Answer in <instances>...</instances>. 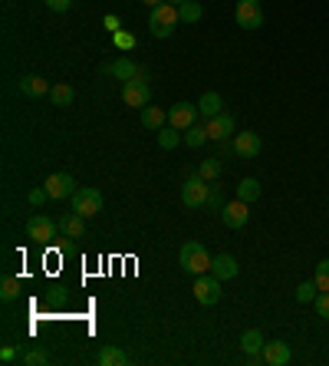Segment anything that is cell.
Returning <instances> with one entry per match:
<instances>
[{"instance_id":"1","label":"cell","mask_w":329,"mask_h":366,"mask_svg":"<svg viewBox=\"0 0 329 366\" xmlns=\"http://www.w3.org/2000/svg\"><path fill=\"white\" fill-rule=\"evenodd\" d=\"M178 264L181 270H188V274H207L211 270V264H214V258L207 254V248L201 241H185L178 251Z\"/></svg>"},{"instance_id":"2","label":"cell","mask_w":329,"mask_h":366,"mask_svg":"<svg viewBox=\"0 0 329 366\" xmlns=\"http://www.w3.org/2000/svg\"><path fill=\"white\" fill-rule=\"evenodd\" d=\"M178 23H181V17H178V7H175V4L165 0V4H158V7H151V13H149V33L151 37H158V40L171 37Z\"/></svg>"},{"instance_id":"3","label":"cell","mask_w":329,"mask_h":366,"mask_svg":"<svg viewBox=\"0 0 329 366\" xmlns=\"http://www.w3.org/2000/svg\"><path fill=\"white\" fill-rule=\"evenodd\" d=\"M207 198H211V182H204L201 175H191L181 182V205L185 208H207Z\"/></svg>"},{"instance_id":"4","label":"cell","mask_w":329,"mask_h":366,"mask_svg":"<svg viewBox=\"0 0 329 366\" xmlns=\"http://www.w3.org/2000/svg\"><path fill=\"white\" fill-rule=\"evenodd\" d=\"M103 195L96 192V188H76L73 192V212L76 215H83V218H93V215H99L103 212Z\"/></svg>"},{"instance_id":"5","label":"cell","mask_w":329,"mask_h":366,"mask_svg":"<svg viewBox=\"0 0 329 366\" xmlns=\"http://www.w3.org/2000/svg\"><path fill=\"white\" fill-rule=\"evenodd\" d=\"M234 20H237V27H241V30H260L263 27L260 0H237Z\"/></svg>"},{"instance_id":"6","label":"cell","mask_w":329,"mask_h":366,"mask_svg":"<svg viewBox=\"0 0 329 366\" xmlns=\"http://www.w3.org/2000/svg\"><path fill=\"white\" fill-rule=\"evenodd\" d=\"M195 300H197V304H204V307H214L217 300H221V280H217L211 270H207V274H197Z\"/></svg>"},{"instance_id":"7","label":"cell","mask_w":329,"mask_h":366,"mask_svg":"<svg viewBox=\"0 0 329 366\" xmlns=\"http://www.w3.org/2000/svg\"><path fill=\"white\" fill-rule=\"evenodd\" d=\"M59 231V222H50L47 215H33L27 222V238H33L37 244H50Z\"/></svg>"},{"instance_id":"8","label":"cell","mask_w":329,"mask_h":366,"mask_svg":"<svg viewBox=\"0 0 329 366\" xmlns=\"http://www.w3.org/2000/svg\"><path fill=\"white\" fill-rule=\"evenodd\" d=\"M139 63L135 59H129V57H119V59H112V63H103L99 67V73L103 76H115V79H122V83H132V79L139 76Z\"/></svg>"},{"instance_id":"9","label":"cell","mask_w":329,"mask_h":366,"mask_svg":"<svg viewBox=\"0 0 329 366\" xmlns=\"http://www.w3.org/2000/svg\"><path fill=\"white\" fill-rule=\"evenodd\" d=\"M122 103L125 106H135V109H145L151 103V86L149 83H139V79L122 83Z\"/></svg>"},{"instance_id":"10","label":"cell","mask_w":329,"mask_h":366,"mask_svg":"<svg viewBox=\"0 0 329 366\" xmlns=\"http://www.w3.org/2000/svg\"><path fill=\"white\" fill-rule=\"evenodd\" d=\"M43 188H47V195L53 198V202H59V198H73L76 182H73V175H69V172H53Z\"/></svg>"},{"instance_id":"11","label":"cell","mask_w":329,"mask_h":366,"mask_svg":"<svg viewBox=\"0 0 329 366\" xmlns=\"http://www.w3.org/2000/svg\"><path fill=\"white\" fill-rule=\"evenodd\" d=\"M197 116H201V113H197V103H178V106L168 109V122L175 125V129H181V132L191 129V125L197 122Z\"/></svg>"},{"instance_id":"12","label":"cell","mask_w":329,"mask_h":366,"mask_svg":"<svg viewBox=\"0 0 329 366\" xmlns=\"http://www.w3.org/2000/svg\"><path fill=\"white\" fill-rule=\"evenodd\" d=\"M260 149H263V142H260V135L257 132H237L234 135V155L237 159H257Z\"/></svg>"},{"instance_id":"13","label":"cell","mask_w":329,"mask_h":366,"mask_svg":"<svg viewBox=\"0 0 329 366\" xmlns=\"http://www.w3.org/2000/svg\"><path fill=\"white\" fill-rule=\"evenodd\" d=\"M234 116L231 113H221V116L214 119H204V129H207V139H214V142H221V139H231V132H234Z\"/></svg>"},{"instance_id":"14","label":"cell","mask_w":329,"mask_h":366,"mask_svg":"<svg viewBox=\"0 0 329 366\" xmlns=\"http://www.w3.org/2000/svg\"><path fill=\"white\" fill-rule=\"evenodd\" d=\"M221 218H224L227 228H244L247 218H250V212H247V202H227L224 208H221Z\"/></svg>"},{"instance_id":"15","label":"cell","mask_w":329,"mask_h":366,"mask_svg":"<svg viewBox=\"0 0 329 366\" xmlns=\"http://www.w3.org/2000/svg\"><path fill=\"white\" fill-rule=\"evenodd\" d=\"M263 363L267 366H287L290 363V347L283 340H270L263 343Z\"/></svg>"},{"instance_id":"16","label":"cell","mask_w":329,"mask_h":366,"mask_svg":"<svg viewBox=\"0 0 329 366\" xmlns=\"http://www.w3.org/2000/svg\"><path fill=\"white\" fill-rule=\"evenodd\" d=\"M263 343H267V340H263V333L260 330H244V333H241V347H244V353L250 360H263Z\"/></svg>"},{"instance_id":"17","label":"cell","mask_w":329,"mask_h":366,"mask_svg":"<svg viewBox=\"0 0 329 366\" xmlns=\"http://www.w3.org/2000/svg\"><path fill=\"white\" fill-rule=\"evenodd\" d=\"M17 86H20V93H23V96H30V99L47 96L50 89H53V86L47 83V79H43V76H33V73H30V76H20Z\"/></svg>"},{"instance_id":"18","label":"cell","mask_w":329,"mask_h":366,"mask_svg":"<svg viewBox=\"0 0 329 366\" xmlns=\"http://www.w3.org/2000/svg\"><path fill=\"white\" fill-rule=\"evenodd\" d=\"M237 261L231 258V254H217L214 258V264H211V274H214L217 280H231V278H237Z\"/></svg>"},{"instance_id":"19","label":"cell","mask_w":329,"mask_h":366,"mask_svg":"<svg viewBox=\"0 0 329 366\" xmlns=\"http://www.w3.org/2000/svg\"><path fill=\"white\" fill-rule=\"evenodd\" d=\"M221 106H224V99H221V93H204V96L197 99V113H201L204 119L221 116Z\"/></svg>"},{"instance_id":"20","label":"cell","mask_w":329,"mask_h":366,"mask_svg":"<svg viewBox=\"0 0 329 366\" xmlns=\"http://www.w3.org/2000/svg\"><path fill=\"white\" fill-rule=\"evenodd\" d=\"M59 231H63V238H83V231H86L83 215H76V212L63 215V218H59Z\"/></svg>"},{"instance_id":"21","label":"cell","mask_w":329,"mask_h":366,"mask_svg":"<svg viewBox=\"0 0 329 366\" xmlns=\"http://www.w3.org/2000/svg\"><path fill=\"white\" fill-rule=\"evenodd\" d=\"M96 360H99V366H125L129 363V353L119 347H103Z\"/></svg>"},{"instance_id":"22","label":"cell","mask_w":329,"mask_h":366,"mask_svg":"<svg viewBox=\"0 0 329 366\" xmlns=\"http://www.w3.org/2000/svg\"><path fill=\"white\" fill-rule=\"evenodd\" d=\"M165 119H168V113H161L158 106H145V109H142V125L151 129V132H158L161 125H165Z\"/></svg>"},{"instance_id":"23","label":"cell","mask_w":329,"mask_h":366,"mask_svg":"<svg viewBox=\"0 0 329 366\" xmlns=\"http://www.w3.org/2000/svg\"><path fill=\"white\" fill-rule=\"evenodd\" d=\"M178 17H181V23H197V20L204 17V7H201L197 0H185L178 7Z\"/></svg>"},{"instance_id":"24","label":"cell","mask_w":329,"mask_h":366,"mask_svg":"<svg viewBox=\"0 0 329 366\" xmlns=\"http://www.w3.org/2000/svg\"><path fill=\"white\" fill-rule=\"evenodd\" d=\"M237 198H241V202H257V198H260V182H257V178H244V182L237 185Z\"/></svg>"},{"instance_id":"25","label":"cell","mask_w":329,"mask_h":366,"mask_svg":"<svg viewBox=\"0 0 329 366\" xmlns=\"http://www.w3.org/2000/svg\"><path fill=\"white\" fill-rule=\"evenodd\" d=\"M73 99H76V93H73V86H66V83L50 89V103H53V106H73Z\"/></svg>"},{"instance_id":"26","label":"cell","mask_w":329,"mask_h":366,"mask_svg":"<svg viewBox=\"0 0 329 366\" xmlns=\"http://www.w3.org/2000/svg\"><path fill=\"white\" fill-rule=\"evenodd\" d=\"M20 360H23V366H43V363H50V350L30 347V350H23V353H20Z\"/></svg>"},{"instance_id":"27","label":"cell","mask_w":329,"mask_h":366,"mask_svg":"<svg viewBox=\"0 0 329 366\" xmlns=\"http://www.w3.org/2000/svg\"><path fill=\"white\" fill-rule=\"evenodd\" d=\"M181 139H185V135H181V129H175V125H168V129L161 125V129H158V145H161V149H175Z\"/></svg>"},{"instance_id":"28","label":"cell","mask_w":329,"mask_h":366,"mask_svg":"<svg viewBox=\"0 0 329 366\" xmlns=\"http://www.w3.org/2000/svg\"><path fill=\"white\" fill-rule=\"evenodd\" d=\"M197 175H201L204 182H217V178H221V159H204L201 168H197Z\"/></svg>"},{"instance_id":"29","label":"cell","mask_w":329,"mask_h":366,"mask_svg":"<svg viewBox=\"0 0 329 366\" xmlns=\"http://www.w3.org/2000/svg\"><path fill=\"white\" fill-rule=\"evenodd\" d=\"M204 139H207V129L204 125H191V129H185V145L188 149H197V145H204Z\"/></svg>"},{"instance_id":"30","label":"cell","mask_w":329,"mask_h":366,"mask_svg":"<svg viewBox=\"0 0 329 366\" xmlns=\"http://www.w3.org/2000/svg\"><path fill=\"white\" fill-rule=\"evenodd\" d=\"M313 284L320 287V294H329V258L316 264V274H313Z\"/></svg>"},{"instance_id":"31","label":"cell","mask_w":329,"mask_h":366,"mask_svg":"<svg viewBox=\"0 0 329 366\" xmlns=\"http://www.w3.org/2000/svg\"><path fill=\"white\" fill-rule=\"evenodd\" d=\"M316 294H320V287H316L313 280H303L300 287H296V300H300V304H310V300H316Z\"/></svg>"},{"instance_id":"32","label":"cell","mask_w":329,"mask_h":366,"mask_svg":"<svg viewBox=\"0 0 329 366\" xmlns=\"http://www.w3.org/2000/svg\"><path fill=\"white\" fill-rule=\"evenodd\" d=\"M0 297H4V300H17L20 297V280L17 278H4V284H0Z\"/></svg>"},{"instance_id":"33","label":"cell","mask_w":329,"mask_h":366,"mask_svg":"<svg viewBox=\"0 0 329 366\" xmlns=\"http://www.w3.org/2000/svg\"><path fill=\"white\" fill-rule=\"evenodd\" d=\"M112 43H115L119 50H135V43H139V40L132 37L129 30H119V33H112Z\"/></svg>"},{"instance_id":"34","label":"cell","mask_w":329,"mask_h":366,"mask_svg":"<svg viewBox=\"0 0 329 366\" xmlns=\"http://www.w3.org/2000/svg\"><path fill=\"white\" fill-rule=\"evenodd\" d=\"M224 192H221V188H217V185H211V198H207V208H217V212H221V208H224Z\"/></svg>"},{"instance_id":"35","label":"cell","mask_w":329,"mask_h":366,"mask_svg":"<svg viewBox=\"0 0 329 366\" xmlns=\"http://www.w3.org/2000/svg\"><path fill=\"white\" fill-rule=\"evenodd\" d=\"M313 304H316V314H320L323 320H329V294H316Z\"/></svg>"},{"instance_id":"36","label":"cell","mask_w":329,"mask_h":366,"mask_svg":"<svg viewBox=\"0 0 329 366\" xmlns=\"http://www.w3.org/2000/svg\"><path fill=\"white\" fill-rule=\"evenodd\" d=\"M47 198H50V195H47V188H33V192L27 195V202L33 205V208H37V205H43V202H47Z\"/></svg>"},{"instance_id":"37","label":"cell","mask_w":329,"mask_h":366,"mask_svg":"<svg viewBox=\"0 0 329 366\" xmlns=\"http://www.w3.org/2000/svg\"><path fill=\"white\" fill-rule=\"evenodd\" d=\"M231 152H234V142H231V139H221V142H217V159H227Z\"/></svg>"},{"instance_id":"38","label":"cell","mask_w":329,"mask_h":366,"mask_svg":"<svg viewBox=\"0 0 329 366\" xmlns=\"http://www.w3.org/2000/svg\"><path fill=\"white\" fill-rule=\"evenodd\" d=\"M47 7H50V10H57V13H63V10L73 7V0H47Z\"/></svg>"},{"instance_id":"39","label":"cell","mask_w":329,"mask_h":366,"mask_svg":"<svg viewBox=\"0 0 329 366\" xmlns=\"http://www.w3.org/2000/svg\"><path fill=\"white\" fill-rule=\"evenodd\" d=\"M17 357H20L17 347H4V350H0V360H4V363H13Z\"/></svg>"},{"instance_id":"40","label":"cell","mask_w":329,"mask_h":366,"mask_svg":"<svg viewBox=\"0 0 329 366\" xmlns=\"http://www.w3.org/2000/svg\"><path fill=\"white\" fill-rule=\"evenodd\" d=\"M103 27L109 30V33H119V17H115V13H109V17L103 20Z\"/></svg>"},{"instance_id":"41","label":"cell","mask_w":329,"mask_h":366,"mask_svg":"<svg viewBox=\"0 0 329 366\" xmlns=\"http://www.w3.org/2000/svg\"><path fill=\"white\" fill-rule=\"evenodd\" d=\"M135 79H139V83H149V79H151V76H149V69L142 67V69H139V76H135Z\"/></svg>"},{"instance_id":"42","label":"cell","mask_w":329,"mask_h":366,"mask_svg":"<svg viewBox=\"0 0 329 366\" xmlns=\"http://www.w3.org/2000/svg\"><path fill=\"white\" fill-rule=\"evenodd\" d=\"M142 4H145V7L151 10V7H158V4H165V0H142Z\"/></svg>"},{"instance_id":"43","label":"cell","mask_w":329,"mask_h":366,"mask_svg":"<svg viewBox=\"0 0 329 366\" xmlns=\"http://www.w3.org/2000/svg\"><path fill=\"white\" fill-rule=\"evenodd\" d=\"M168 4H175V7H181V4H185V0H168Z\"/></svg>"}]
</instances>
